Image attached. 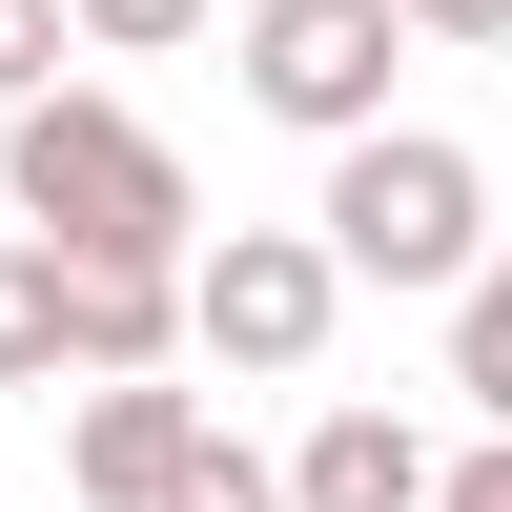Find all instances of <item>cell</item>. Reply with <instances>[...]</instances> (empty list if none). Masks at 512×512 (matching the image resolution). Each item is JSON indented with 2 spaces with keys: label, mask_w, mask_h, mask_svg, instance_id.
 <instances>
[{
  "label": "cell",
  "mask_w": 512,
  "mask_h": 512,
  "mask_svg": "<svg viewBox=\"0 0 512 512\" xmlns=\"http://www.w3.org/2000/svg\"><path fill=\"white\" fill-rule=\"evenodd\" d=\"M0 205H21V246H82V267H185V246H205L185 144H164L144 103H103V82L0 103Z\"/></svg>",
  "instance_id": "obj_1"
},
{
  "label": "cell",
  "mask_w": 512,
  "mask_h": 512,
  "mask_svg": "<svg viewBox=\"0 0 512 512\" xmlns=\"http://www.w3.org/2000/svg\"><path fill=\"white\" fill-rule=\"evenodd\" d=\"M308 246H328V287H472V246H492V164L451 144V123H369V144H328Z\"/></svg>",
  "instance_id": "obj_2"
},
{
  "label": "cell",
  "mask_w": 512,
  "mask_h": 512,
  "mask_svg": "<svg viewBox=\"0 0 512 512\" xmlns=\"http://www.w3.org/2000/svg\"><path fill=\"white\" fill-rule=\"evenodd\" d=\"M226 62H246V103H267L287 144H369L410 21H390V0H226Z\"/></svg>",
  "instance_id": "obj_3"
},
{
  "label": "cell",
  "mask_w": 512,
  "mask_h": 512,
  "mask_svg": "<svg viewBox=\"0 0 512 512\" xmlns=\"http://www.w3.org/2000/svg\"><path fill=\"white\" fill-rule=\"evenodd\" d=\"M328 328H349V287H328L308 226H226V246H185V349H205V369L287 390V369H328Z\"/></svg>",
  "instance_id": "obj_4"
},
{
  "label": "cell",
  "mask_w": 512,
  "mask_h": 512,
  "mask_svg": "<svg viewBox=\"0 0 512 512\" xmlns=\"http://www.w3.org/2000/svg\"><path fill=\"white\" fill-rule=\"evenodd\" d=\"M41 267H62V390L185 369V267H82V246H41Z\"/></svg>",
  "instance_id": "obj_5"
},
{
  "label": "cell",
  "mask_w": 512,
  "mask_h": 512,
  "mask_svg": "<svg viewBox=\"0 0 512 512\" xmlns=\"http://www.w3.org/2000/svg\"><path fill=\"white\" fill-rule=\"evenodd\" d=\"M185 431H205V390H164V369H144V390H82L62 410V492L82 512H144L164 472H185Z\"/></svg>",
  "instance_id": "obj_6"
},
{
  "label": "cell",
  "mask_w": 512,
  "mask_h": 512,
  "mask_svg": "<svg viewBox=\"0 0 512 512\" xmlns=\"http://www.w3.org/2000/svg\"><path fill=\"white\" fill-rule=\"evenodd\" d=\"M287 512H431V431L410 410H308V451L267 472Z\"/></svg>",
  "instance_id": "obj_7"
},
{
  "label": "cell",
  "mask_w": 512,
  "mask_h": 512,
  "mask_svg": "<svg viewBox=\"0 0 512 512\" xmlns=\"http://www.w3.org/2000/svg\"><path fill=\"white\" fill-rule=\"evenodd\" d=\"M451 390H472V431H512V226L472 246V287H451Z\"/></svg>",
  "instance_id": "obj_8"
},
{
  "label": "cell",
  "mask_w": 512,
  "mask_h": 512,
  "mask_svg": "<svg viewBox=\"0 0 512 512\" xmlns=\"http://www.w3.org/2000/svg\"><path fill=\"white\" fill-rule=\"evenodd\" d=\"M0 390H62V267L0 246Z\"/></svg>",
  "instance_id": "obj_9"
},
{
  "label": "cell",
  "mask_w": 512,
  "mask_h": 512,
  "mask_svg": "<svg viewBox=\"0 0 512 512\" xmlns=\"http://www.w3.org/2000/svg\"><path fill=\"white\" fill-rule=\"evenodd\" d=\"M205 21H226V0H62L82 62H164V41H205Z\"/></svg>",
  "instance_id": "obj_10"
},
{
  "label": "cell",
  "mask_w": 512,
  "mask_h": 512,
  "mask_svg": "<svg viewBox=\"0 0 512 512\" xmlns=\"http://www.w3.org/2000/svg\"><path fill=\"white\" fill-rule=\"evenodd\" d=\"M144 512H287V492H267V451H246V431H185V472H164Z\"/></svg>",
  "instance_id": "obj_11"
},
{
  "label": "cell",
  "mask_w": 512,
  "mask_h": 512,
  "mask_svg": "<svg viewBox=\"0 0 512 512\" xmlns=\"http://www.w3.org/2000/svg\"><path fill=\"white\" fill-rule=\"evenodd\" d=\"M62 62H82V41H62V0H0V103H41Z\"/></svg>",
  "instance_id": "obj_12"
},
{
  "label": "cell",
  "mask_w": 512,
  "mask_h": 512,
  "mask_svg": "<svg viewBox=\"0 0 512 512\" xmlns=\"http://www.w3.org/2000/svg\"><path fill=\"white\" fill-rule=\"evenodd\" d=\"M431 512H512V431H472V451H451V472H431Z\"/></svg>",
  "instance_id": "obj_13"
},
{
  "label": "cell",
  "mask_w": 512,
  "mask_h": 512,
  "mask_svg": "<svg viewBox=\"0 0 512 512\" xmlns=\"http://www.w3.org/2000/svg\"><path fill=\"white\" fill-rule=\"evenodd\" d=\"M410 41H512V0H390Z\"/></svg>",
  "instance_id": "obj_14"
}]
</instances>
